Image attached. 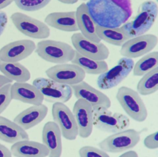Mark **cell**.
I'll return each instance as SVG.
<instances>
[{
	"instance_id": "cell-34",
	"label": "cell",
	"mask_w": 158,
	"mask_h": 157,
	"mask_svg": "<svg viewBox=\"0 0 158 157\" xmlns=\"http://www.w3.org/2000/svg\"><path fill=\"white\" fill-rule=\"evenodd\" d=\"M12 156L11 151L6 146L0 143V157H11Z\"/></svg>"
},
{
	"instance_id": "cell-22",
	"label": "cell",
	"mask_w": 158,
	"mask_h": 157,
	"mask_svg": "<svg viewBox=\"0 0 158 157\" xmlns=\"http://www.w3.org/2000/svg\"><path fill=\"white\" fill-rule=\"evenodd\" d=\"M10 151L12 155L16 157H46L49 155V151L44 144L29 139L14 143Z\"/></svg>"
},
{
	"instance_id": "cell-33",
	"label": "cell",
	"mask_w": 158,
	"mask_h": 157,
	"mask_svg": "<svg viewBox=\"0 0 158 157\" xmlns=\"http://www.w3.org/2000/svg\"><path fill=\"white\" fill-rule=\"evenodd\" d=\"M8 18L7 14L4 11L0 10V36L4 32L8 23Z\"/></svg>"
},
{
	"instance_id": "cell-28",
	"label": "cell",
	"mask_w": 158,
	"mask_h": 157,
	"mask_svg": "<svg viewBox=\"0 0 158 157\" xmlns=\"http://www.w3.org/2000/svg\"><path fill=\"white\" fill-rule=\"evenodd\" d=\"M158 66V52H150L143 55L133 67V75L142 76Z\"/></svg>"
},
{
	"instance_id": "cell-31",
	"label": "cell",
	"mask_w": 158,
	"mask_h": 157,
	"mask_svg": "<svg viewBox=\"0 0 158 157\" xmlns=\"http://www.w3.org/2000/svg\"><path fill=\"white\" fill-rule=\"evenodd\" d=\"M78 154L81 157H109L108 152L90 146H85L80 148Z\"/></svg>"
},
{
	"instance_id": "cell-30",
	"label": "cell",
	"mask_w": 158,
	"mask_h": 157,
	"mask_svg": "<svg viewBox=\"0 0 158 157\" xmlns=\"http://www.w3.org/2000/svg\"><path fill=\"white\" fill-rule=\"evenodd\" d=\"M11 86L12 83H9L0 88V115L5 111L13 100Z\"/></svg>"
},
{
	"instance_id": "cell-39",
	"label": "cell",
	"mask_w": 158,
	"mask_h": 157,
	"mask_svg": "<svg viewBox=\"0 0 158 157\" xmlns=\"http://www.w3.org/2000/svg\"><path fill=\"white\" fill-rule=\"evenodd\" d=\"M82 1H88V0H82Z\"/></svg>"
},
{
	"instance_id": "cell-9",
	"label": "cell",
	"mask_w": 158,
	"mask_h": 157,
	"mask_svg": "<svg viewBox=\"0 0 158 157\" xmlns=\"http://www.w3.org/2000/svg\"><path fill=\"white\" fill-rule=\"evenodd\" d=\"M135 62L133 59L123 57L112 68L100 74L97 79V85L101 90H109L118 86L130 74Z\"/></svg>"
},
{
	"instance_id": "cell-4",
	"label": "cell",
	"mask_w": 158,
	"mask_h": 157,
	"mask_svg": "<svg viewBox=\"0 0 158 157\" xmlns=\"http://www.w3.org/2000/svg\"><path fill=\"white\" fill-rule=\"evenodd\" d=\"M116 99L130 118L139 123H142L147 119L148 110L137 91L131 88L123 86L117 90Z\"/></svg>"
},
{
	"instance_id": "cell-13",
	"label": "cell",
	"mask_w": 158,
	"mask_h": 157,
	"mask_svg": "<svg viewBox=\"0 0 158 157\" xmlns=\"http://www.w3.org/2000/svg\"><path fill=\"white\" fill-rule=\"evenodd\" d=\"M71 42L75 50L86 57L97 60H105L110 55V50L105 44L101 42L90 40L80 32L73 34Z\"/></svg>"
},
{
	"instance_id": "cell-21",
	"label": "cell",
	"mask_w": 158,
	"mask_h": 157,
	"mask_svg": "<svg viewBox=\"0 0 158 157\" xmlns=\"http://www.w3.org/2000/svg\"><path fill=\"white\" fill-rule=\"evenodd\" d=\"M45 23L56 29L66 32L79 30L76 11L53 12L45 18Z\"/></svg>"
},
{
	"instance_id": "cell-35",
	"label": "cell",
	"mask_w": 158,
	"mask_h": 157,
	"mask_svg": "<svg viewBox=\"0 0 158 157\" xmlns=\"http://www.w3.org/2000/svg\"><path fill=\"white\" fill-rule=\"evenodd\" d=\"M12 80L9 79L4 75L0 74V88H1L7 84L12 83Z\"/></svg>"
},
{
	"instance_id": "cell-20",
	"label": "cell",
	"mask_w": 158,
	"mask_h": 157,
	"mask_svg": "<svg viewBox=\"0 0 158 157\" xmlns=\"http://www.w3.org/2000/svg\"><path fill=\"white\" fill-rule=\"evenodd\" d=\"M76 14L80 33L90 40L98 42H101L97 34L98 25L92 18L85 3H82L77 7Z\"/></svg>"
},
{
	"instance_id": "cell-12",
	"label": "cell",
	"mask_w": 158,
	"mask_h": 157,
	"mask_svg": "<svg viewBox=\"0 0 158 157\" xmlns=\"http://www.w3.org/2000/svg\"><path fill=\"white\" fill-rule=\"evenodd\" d=\"M48 78L56 82L72 86L84 80L85 71L73 63L59 64L48 68L46 71Z\"/></svg>"
},
{
	"instance_id": "cell-26",
	"label": "cell",
	"mask_w": 158,
	"mask_h": 157,
	"mask_svg": "<svg viewBox=\"0 0 158 157\" xmlns=\"http://www.w3.org/2000/svg\"><path fill=\"white\" fill-rule=\"evenodd\" d=\"M97 32L102 40L116 46H121L129 39L122 26L116 28L104 27L97 26Z\"/></svg>"
},
{
	"instance_id": "cell-16",
	"label": "cell",
	"mask_w": 158,
	"mask_h": 157,
	"mask_svg": "<svg viewBox=\"0 0 158 157\" xmlns=\"http://www.w3.org/2000/svg\"><path fill=\"white\" fill-rule=\"evenodd\" d=\"M73 94L77 99L85 100L93 107L102 106L109 109L111 105L110 99L107 95L93 87L86 81L72 85Z\"/></svg>"
},
{
	"instance_id": "cell-14",
	"label": "cell",
	"mask_w": 158,
	"mask_h": 157,
	"mask_svg": "<svg viewBox=\"0 0 158 157\" xmlns=\"http://www.w3.org/2000/svg\"><path fill=\"white\" fill-rule=\"evenodd\" d=\"M33 40L22 39L12 42L0 49V60L6 62H19L29 57L35 50Z\"/></svg>"
},
{
	"instance_id": "cell-17",
	"label": "cell",
	"mask_w": 158,
	"mask_h": 157,
	"mask_svg": "<svg viewBox=\"0 0 158 157\" xmlns=\"http://www.w3.org/2000/svg\"><path fill=\"white\" fill-rule=\"evenodd\" d=\"M11 92L13 100L31 105H40L44 100L39 89L33 84L27 82H15L12 84Z\"/></svg>"
},
{
	"instance_id": "cell-27",
	"label": "cell",
	"mask_w": 158,
	"mask_h": 157,
	"mask_svg": "<svg viewBox=\"0 0 158 157\" xmlns=\"http://www.w3.org/2000/svg\"><path fill=\"white\" fill-rule=\"evenodd\" d=\"M137 91L142 96L151 95L158 90V66L142 76L137 85Z\"/></svg>"
},
{
	"instance_id": "cell-25",
	"label": "cell",
	"mask_w": 158,
	"mask_h": 157,
	"mask_svg": "<svg viewBox=\"0 0 158 157\" xmlns=\"http://www.w3.org/2000/svg\"><path fill=\"white\" fill-rule=\"evenodd\" d=\"M72 63L80 66L85 74L100 75L109 69L105 60H97L86 57L75 50V54L71 61Z\"/></svg>"
},
{
	"instance_id": "cell-5",
	"label": "cell",
	"mask_w": 158,
	"mask_h": 157,
	"mask_svg": "<svg viewBox=\"0 0 158 157\" xmlns=\"http://www.w3.org/2000/svg\"><path fill=\"white\" fill-rule=\"evenodd\" d=\"M93 114L94 126L103 132L113 134L127 129L130 125V119L127 116L112 112L106 107H93Z\"/></svg>"
},
{
	"instance_id": "cell-38",
	"label": "cell",
	"mask_w": 158,
	"mask_h": 157,
	"mask_svg": "<svg viewBox=\"0 0 158 157\" xmlns=\"http://www.w3.org/2000/svg\"><path fill=\"white\" fill-rule=\"evenodd\" d=\"M57 1L65 4H74L77 2L79 0H57Z\"/></svg>"
},
{
	"instance_id": "cell-23",
	"label": "cell",
	"mask_w": 158,
	"mask_h": 157,
	"mask_svg": "<svg viewBox=\"0 0 158 157\" xmlns=\"http://www.w3.org/2000/svg\"><path fill=\"white\" fill-rule=\"evenodd\" d=\"M0 139L10 144L29 139L25 130L14 121L0 115Z\"/></svg>"
},
{
	"instance_id": "cell-24",
	"label": "cell",
	"mask_w": 158,
	"mask_h": 157,
	"mask_svg": "<svg viewBox=\"0 0 158 157\" xmlns=\"http://www.w3.org/2000/svg\"><path fill=\"white\" fill-rule=\"evenodd\" d=\"M0 71L6 77L16 82H26L31 78V73L19 62H6L0 60Z\"/></svg>"
},
{
	"instance_id": "cell-37",
	"label": "cell",
	"mask_w": 158,
	"mask_h": 157,
	"mask_svg": "<svg viewBox=\"0 0 158 157\" xmlns=\"http://www.w3.org/2000/svg\"><path fill=\"white\" fill-rule=\"evenodd\" d=\"M14 2V0H0V10L7 7Z\"/></svg>"
},
{
	"instance_id": "cell-36",
	"label": "cell",
	"mask_w": 158,
	"mask_h": 157,
	"mask_svg": "<svg viewBox=\"0 0 158 157\" xmlns=\"http://www.w3.org/2000/svg\"><path fill=\"white\" fill-rule=\"evenodd\" d=\"M120 157H138V154L135 151L129 150L124 152L119 156Z\"/></svg>"
},
{
	"instance_id": "cell-29",
	"label": "cell",
	"mask_w": 158,
	"mask_h": 157,
	"mask_svg": "<svg viewBox=\"0 0 158 157\" xmlns=\"http://www.w3.org/2000/svg\"><path fill=\"white\" fill-rule=\"evenodd\" d=\"M52 0H14L16 6L23 11L35 12L46 7Z\"/></svg>"
},
{
	"instance_id": "cell-1",
	"label": "cell",
	"mask_w": 158,
	"mask_h": 157,
	"mask_svg": "<svg viewBox=\"0 0 158 157\" xmlns=\"http://www.w3.org/2000/svg\"><path fill=\"white\" fill-rule=\"evenodd\" d=\"M86 4L96 24L104 27H119L133 14L131 0H88Z\"/></svg>"
},
{
	"instance_id": "cell-6",
	"label": "cell",
	"mask_w": 158,
	"mask_h": 157,
	"mask_svg": "<svg viewBox=\"0 0 158 157\" xmlns=\"http://www.w3.org/2000/svg\"><path fill=\"white\" fill-rule=\"evenodd\" d=\"M140 140V133L132 128L113 133L98 144L100 148L112 153L123 152L135 147Z\"/></svg>"
},
{
	"instance_id": "cell-32",
	"label": "cell",
	"mask_w": 158,
	"mask_h": 157,
	"mask_svg": "<svg viewBox=\"0 0 158 157\" xmlns=\"http://www.w3.org/2000/svg\"><path fill=\"white\" fill-rule=\"evenodd\" d=\"M158 131L152 133L144 139V146L150 150L157 149L158 148Z\"/></svg>"
},
{
	"instance_id": "cell-11",
	"label": "cell",
	"mask_w": 158,
	"mask_h": 157,
	"mask_svg": "<svg viewBox=\"0 0 158 157\" xmlns=\"http://www.w3.org/2000/svg\"><path fill=\"white\" fill-rule=\"evenodd\" d=\"M158 37L153 34H144L131 38L121 46V55L133 59L151 52L158 44Z\"/></svg>"
},
{
	"instance_id": "cell-3",
	"label": "cell",
	"mask_w": 158,
	"mask_h": 157,
	"mask_svg": "<svg viewBox=\"0 0 158 157\" xmlns=\"http://www.w3.org/2000/svg\"><path fill=\"white\" fill-rule=\"evenodd\" d=\"M35 51L43 60L57 64L71 62L75 54V50L70 44L54 40L39 42Z\"/></svg>"
},
{
	"instance_id": "cell-2",
	"label": "cell",
	"mask_w": 158,
	"mask_h": 157,
	"mask_svg": "<svg viewBox=\"0 0 158 157\" xmlns=\"http://www.w3.org/2000/svg\"><path fill=\"white\" fill-rule=\"evenodd\" d=\"M158 14V5L155 2L145 1L139 6L135 18L121 26L128 39L146 34L155 23Z\"/></svg>"
},
{
	"instance_id": "cell-10",
	"label": "cell",
	"mask_w": 158,
	"mask_h": 157,
	"mask_svg": "<svg viewBox=\"0 0 158 157\" xmlns=\"http://www.w3.org/2000/svg\"><path fill=\"white\" fill-rule=\"evenodd\" d=\"M52 114L62 136L70 141L75 140L78 135V127L73 111L69 107L63 103H53Z\"/></svg>"
},
{
	"instance_id": "cell-8",
	"label": "cell",
	"mask_w": 158,
	"mask_h": 157,
	"mask_svg": "<svg viewBox=\"0 0 158 157\" xmlns=\"http://www.w3.org/2000/svg\"><path fill=\"white\" fill-rule=\"evenodd\" d=\"M10 19L15 28L27 37L42 39L50 35V29L48 25L28 15L15 12L10 16Z\"/></svg>"
},
{
	"instance_id": "cell-19",
	"label": "cell",
	"mask_w": 158,
	"mask_h": 157,
	"mask_svg": "<svg viewBox=\"0 0 158 157\" xmlns=\"http://www.w3.org/2000/svg\"><path fill=\"white\" fill-rule=\"evenodd\" d=\"M48 112L45 104L33 105L17 115L14 121L26 131L40 123L46 118Z\"/></svg>"
},
{
	"instance_id": "cell-7",
	"label": "cell",
	"mask_w": 158,
	"mask_h": 157,
	"mask_svg": "<svg viewBox=\"0 0 158 157\" xmlns=\"http://www.w3.org/2000/svg\"><path fill=\"white\" fill-rule=\"evenodd\" d=\"M33 84L39 89L44 100L48 102L65 103L73 96V91L71 86L59 83L48 78H36Z\"/></svg>"
},
{
	"instance_id": "cell-18",
	"label": "cell",
	"mask_w": 158,
	"mask_h": 157,
	"mask_svg": "<svg viewBox=\"0 0 158 157\" xmlns=\"http://www.w3.org/2000/svg\"><path fill=\"white\" fill-rule=\"evenodd\" d=\"M61 132L58 125L54 121L47 122L43 127L42 143L49 151V157H60L62 153Z\"/></svg>"
},
{
	"instance_id": "cell-15",
	"label": "cell",
	"mask_w": 158,
	"mask_h": 157,
	"mask_svg": "<svg viewBox=\"0 0 158 157\" xmlns=\"http://www.w3.org/2000/svg\"><path fill=\"white\" fill-rule=\"evenodd\" d=\"M73 113L75 118L78 136L82 138H88L93 131V108L88 102L83 99H77L74 104Z\"/></svg>"
}]
</instances>
